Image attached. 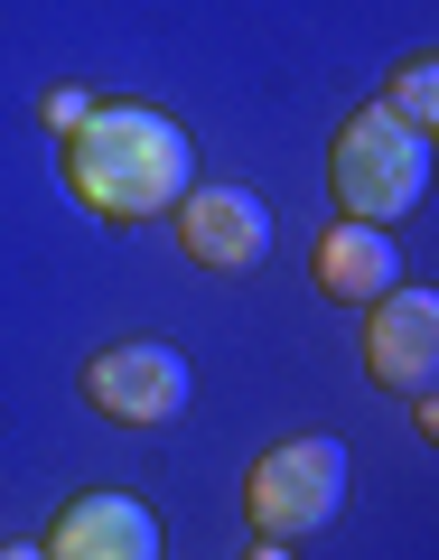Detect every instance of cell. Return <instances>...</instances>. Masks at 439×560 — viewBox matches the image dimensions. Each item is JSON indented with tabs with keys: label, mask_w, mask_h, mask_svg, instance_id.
I'll list each match as a JSON object with an SVG mask.
<instances>
[{
	"label": "cell",
	"mask_w": 439,
	"mask_h": 560,
	"mask_svg": "<svg viewBox=\"0 0 439 560\" xmlns=\"http://www.w3.org/2000/svg\"><path fill=\"white\" fill-rule=\"evenodd\" d=\"M66 187L76 206H94L103 224H150L197 187V150L169 113L150 103H94L66 131Z\"/></svg>",
	"instance_id": "1"
},
{
	"label": "cell",
	"mask_w": 439,
	"mask_h": 560,
	"mask_svg": "<svg viewBox=\"0 0 439 560\" xmlns=\"http://www.w3.org/2000/svg\"><path fill=\"white\" fill-rule=\"evenodd\" d=\"M327 178H337V206L356 224H393L430 187V131H402L383 103H365L337 131V150H327Z\"/></svg>",
	"instance_id": "2"
},
{
	"label": "cell",
	"mask_w": 439,
	"mask_h": 560,
	"mask_svg": "<svg viewBox=\"0 0 439 560\" xmlns=\"http://www.w3.org/2000/svg\"><path fill=\"white\" fill-rule=\"evenodd\" d=\"M337 504H346V440H327V430L262 448L253 477H243V514H253L262 541H300V533H319Z\"/></svg>",
	"instance_id": "3"
},
{
	"label": "cell",
	"mask_w": 439,
	"mask_h": 560,
	"mask_svg": "<svg viewBox=\"0 0 439 560\" xmlns=\"http://www.w3.org/2000/svg\"><path fill=\"white\" fill-rule=\"evenodd\" d=\"M187 393H197V374H187V355L169 337H131V346H103L94 364H84V401L113 420H131V430H160V420L187 411Z\"/></svg>",
	"instance_id": "4"
},
{
	"label": "cell",
	"mask_w": 439,
	"mask_h": 560,
	"mask_svg": "<svg viewBox=\"0 0 439 560\" xmlns=\"http://www.w3.org/2000/svg\"><path fill=\"white\" fill-rule=\"evenodd\" d=\"M169 215H178V243L197 271H253L272 253V206L253 187H187Z\"/></svg>",
	"instance_id": "5"
},
{
	"label": "cell",
	"mask_w": 439,
	"mask_h": 560,
	"mask_svg": "<svg viewBox=\"0 0 439 560\" xmlns=\"http://www.w3.org/2000/svg\"><path fill=\"white\" fill-rule=\"evenodd\" d=\"M365 374L383 383V393H430L439 374V300L430 290H383L374 300V327H365Z\"/></svg>",
	"instance_id": "6"
},
{
	"label": "cell",
	"mask_w": 439,
	"mask_h": 560,
	"mask_svg": "<svg viewBox=\"0 0 439 560\" xmlns=\"http://www.w3.org/2000/svg\"><path fill=\"white\" fill-rule=\"evenodd\" d=\"M38 551L47 560H160V514L140 495H76L57 504V533Z\"/></svg>",
	"instance_id": "7"
},
{
	"label": "cell",
	"mask_w": 439,
	"mask_h": 560,
	"mask_svg": "<svg viewBox=\"0 0 439 560\" xmlns=\"http://www.w3.org/2000/svg\"><path fill=\"white\" fill-rule=\"evenodd\" d=\"M402 280V253H393V224H327L319 234V290L327 300H356V308H374L383 290Z\"/></svg>",
	"instance_id": "8"
},
{
	"label": "cell",
	"mask_w": 439,
	"mask_h": 560,
	"mask_svg": "<svg viewBox=\"0 0 439 560\" xmlns=\"http://www.w3.org/2000/svg\"><path fill=\"white\" fill-rule=\"evenodd\" d=\"M383 113H393L402 131H430V121H439V75H430V57H412V66L393 75V94H383Z\"/></svg>",
	"instance_id": "9"
},
{
	"label": "cell",
	"mask_w": 439,
	"mask_h": 560,
	"mask_svg": "<svg viewBox=\"0 0 439 560\" xmlns=\"http://www.w3.org/2000/svg\"><path fill=\"white\" fill-rule=\"evenodd\" d=\"M84 113H94V94H84V84H57V94H47V131H76Z\"/></svg>",
	"instance_id": "10"
},
{
	"label": "cell",
	"mask_w": 439,
	"mask_h": 560,
	"mask_svg": "<svg viewBox=\"0 0 439 560\" xmlns=\"http://www.w3.org/2000/svg\"><path fill=\"white\" fill-rule=\"evenodd\" d=\"M243 560H290V541H262V551H243Z\"/></svg>",
	"instance_id": "11"
},
{
	"label": "cell",
	"mask_w": 439,
	"mask_h": 560,
	"mask_svg": "<svg viewBox=\"0 0 439 560\" xmlns=\"http://www.w3.org/2000/svg\"><path fill=\"white\" fill-rule=\"evenodd\" d=\"M0 560H47V551H20V541H10V551H0Z\"/></svg>",
	"instance_id": "12"
}]
</instances>
